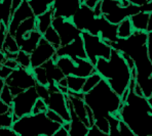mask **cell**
<instances>
[{
  "instance_id": "obj_49",
  "label": "cell",
  "mask_w": 152,
  "mask_h": 136,
  "mask_svg": "<svg viewBox=\"0 0 152 136\" xmlns=\"http://www.w3.org/2000/svg\"><path fill=\"white\" fill-rule=\"evenodd\" d=\"M81 2H82V3H84V2H86V0H81Z\"/></svg>"
},
{
  "instance_id": "obj_10",
  "label": "cell",
  "mask_w": 152,
  "mask_h": 136,
  "mask_svg": "<svg viewBox=\"0 0 152 136\" xmlns=\"http://www.w3.org/2000/svg\"><path fill=\"white\" fill-rule=\"evenodd\" d=\"M38 98H39V95H38L35 86L15 95L12 102L15 122L24 116L32 114L34 104Z\"/></svg>"
},
{
  "instance_id": "obj_42",
  "label": "cell",
  "mask_w": 152,
  "mask_h": 136,
  "mask_svg": "<svg viewBox=\"0 0 152 136\" xmlns=\"http://www.w3.org/2000/svg\"><path fill=\"white\" fill-rule=\"evenodd\" d=\"M148 34V38H147V46H148V51H149V56H150L152 61V31L147 32Z\"/></svg>"
},
{
  "instance_id": "obj_25",
  "label": "cell",
  "mask_w": 152,
  "mask_h": 136,
  "mask_svg": "<svg viewBox=\"0 0 152 136\" xmlns=\"http://www.w3.org/2000/svg\"><path fill=\"white\" fill-rule=\"evenodd\" d=\"M134 29L133 24H132L131 17H126L124 21H121L118 24V29H117V35L118 38H122V39H126V38L131 37L133 35Z\"/></svg>"
},
{
  "instance_id": "obj_15",
  "label": "cell",
  "mask_w": 152,
  "mask_h": 136,
  "mask_svg": "<svg viewBox=\"0 0 152 136\" xmlns=\"http://www.w3.org/2000/svg\"><path fill=\"white\" fill-rule=\"evenodd\" d=\"M33 15H35V13L33 12L31 5L29 4V1L28 0H24L20 4L19 7L12 13V20H10V26H8V33L10 35H12V36H15V31H17L18 27L20 26V24L25 21L26 19H28V17H33Z\"/></svg>"
},
{
  "instance_id": "obj_36",
  "label": "cell",
  "mask_w": 152,
  "mask_h": 136,
  "mask_svg": "<svg viewBox=\"0 0 152 136\" xmlns=\"http://www.w3.org/2000/svg\"><path fill=\"white\" fill-rule=\"evenodd\" d=\"M119 135L120 136H136L134 131L131 129V127L126 122L120 120L119 122Z\"/></svg>"
},
{
  "instance_id": "obj_26",
  "label": "cell",
  "mask_w": 152,
  "mask_h": 136,
  "mask_svg": "<svg viewBox=\"0 0 152 136\" xmlns=\"http://www.w3.org/2000/svg\"><path fill=\"white\" fill-rule=\"evenodd\" d=\"M67 77V87H68L69 91H73V92H82V88H83L84 82H86V78L79 77V76L74 75H69Z\"/></svg>"
},
{
  "instance_id": "obj_5",
  "label": "cell",
  "mask_w": 152,
  "mask_h": 136,
  "mask_svg": "<svg viewBox=\"0 0 152 136\" xmlns=\"http://www.w3.org/2000/svg\"><path fill=\"white\" fill-rule=\"evenodd\" d=\"M62 125L51 121L46 111L24 116L13 123L12 129L20 136H53Z\"/></svg>"
},
{
  "instance_id": "obj_45",
  "label": "cell",
  "mask_w": 152,
  "mask_h": 136,
  "mask_svg": "<svg viewBox=\"0 0 152 136\" xmlns=\"http://www.w3.org/2000/svg\"><path fill=\"white\" fill-rule=\"evenodd\" d=\"M126 1L131 2L133 4H137V5H144V4L148 3L151 0H126Z\"/></svg>"
},
{
  "instance_id": "obj_32",
  "label": "cell",
  "mask_w": 152,
  "mask_h": 136,
  "mask_svg": "<svg viewBox=\"0 0 152 136\" xmlns=\"http://www.w3.org/2000/svg\"><path fill=\"white\" fill-rule=\"evenodd\" d=\"M13 97H15V95L12 94V90H10V88L7 85L4 86V88L0 91V100L10 104V106H12Z\"/></svg>"
},
{
  "instance_id": "obj_46",
  "label": "cell",
  "mask_w": 152,
  "mask_h": 136,
  "mask_svg": "<svg viewBox=\"0 0 152 136\" xmlns=\"http://www.w3.org/2000/svg\"><path fill=\"white\" fill-rule=\"evenodd\" d=\"M23 1H24V0H12V9H13V12H15V10L19 7L20 4H21Z\"/></svg>"
},
{
  "instance_id": "obj_14",
  "label": "cell",
  "mask_w": 152,
  "mask_h": 136,
  "mask_svg": "<svg viewBox=\"0 0 152 136\" xmlns=\"http://www.w3.org/2000/svg\"><path fill=\"white\" fill-rule=\"evenodd\" d=\"M81 4V0H55L53 4V17H63L65 19L72 20Z\"/></svg>"
},
{
  "instance_id": "obj_28",
  "label": "cell",
  "mask_w": 152,
  "mask_h": 136,
  "mask_svg": "<svg viewBox=\"0 0 152 136\" xmlns=\"http://www.w3.org/2000/svg\"><path fill=\"white\" fill-rule=\"evenodd\" d=\"M43 38L48 40L51 45L57 48V49L62 46L61 38H60L59 33L57 32V30H56L53 26H50V28L45 31V33H43Z\"/></svg>"
},
{
  "instance_id": "obj_22",
  "label": "cell",
  "mask_w": 152,
  "mask_h": 136,
  "mask_svg": "<svg viewBox=\"0 0 152 136\" xmlns=\"http://www.w3.org/2000/svg\"><path fill=\"white\" fill-rule=\"evenodd\" d=\"M36 17H37V30L43 34L50 26H53V17H53V6H50L45 12L37 15Z\"/></svg>"
},
{
  "instance_id": "obj_4",
  "label": "cell",
  "mask_w": 152,
  "mask_h": 136,
  "mask_svg": "<svg viewBox=\"0 0 152 136\" xmlns=\"http://www.w3.org/2000/svg\"><path fill=\"white\" fill-rule=\"evenodd\" d=\"M83 100L93 111L95 121L108 118L111 115H117L124 104L121 96L111 88L105 79H102L91 91L84 93Z\"/></svg>"
},
{
  "instance_id": "obj_21",
  "label": "cell",
  "mask_w": 152,
  "mask_h": 136,
  "mask_svg": "<svg viewBox=\"0 0 152 136\" xmlns=\"http://www.w3.org/2000/svg\"><path fill=\"white\" fill-rule=\"evenodd\" d=\"M149 17H150V12H140L135 13L131 17V21L133 24V27L135 30L147 32L149 24Z\"/></svg>"
},
{
  "instance_id": "obj_23",
  "label": "cell",
  "mask_w": 152,
  "mask_h": 136,
  "mask_svg": "<svg viewBox=\"0 0 152 136\" xmlns=\"http://www.w3.org/2000/svg\"><path fill=\"white\" fill-rule=\"evenodd\" d=\"M20 45L18 43L17 39L15 36L10 35V33H7L4 41L1 43V47H0V52H12V53H18L20 51Z\"/></svg>"
},
{
  "instance_id": "obj_47",
  "label": "cell",
  "mask_w": 152,
  "mask_h": 136,
  "mask_svg": "<svg viewBox=\"0 0 152 136\" xmlns=\"http://www.w3.org/2000/svg\"><path fill=\"white\" fill-rule=\"evenodd\" d=\"M152 31V12H150V17H149V24H148V30L147 32Z\"/></svg>"
},
{
  "instance_id": "obj_35",
  "label": "cell",
  "mask_w": 152,
  "mask_h": 136,
  "mask_svg": "<svg viewBox=\"0 0 152 136\" xmlns=\"http://www.w3.org/2000/svg\"><path fill=\"white\" fill-rule=\"evenodd\" d=\"M48 110V103L44 101L42 98H38L36 100L34 104V108H33V111L32 114H38V113H42V111H46Z\"/></svg>"
},
{
  "instance_id": "obj_40",
  "label": "cell",
  "mask_w": 152,
  "mask_h": 136,
  "mask_svg": "<svg viewBox=\"0 0 152 136\" xmlns=\"http://www.w3.org/2000/svg\"><path fill=\"white\" fill-rule=\"evenodd\" d=\"M0 134L5 135H18L17 132L12 129V127H0Z\"/></svg>"
},
{
  "instance_id": "obj_19",
  "label": "cell",
  "mask_w": 152,
  "mask_h": 136,
  "mask_svg": "<svg viewBox=\"0 0 152 136\" xmlns=\"http://www.w3.org/2000/svg\"><path fill=\"white\" fill-rule=\"evenodd\" d=\"M36 29H37L36 15L28 17V19H26L24 22H22V23L20 24V26L18 27L17 31H15V35L19 45H21L24 37H25L29 32H31V31H33V30H36Z\"/></svg>"
},
{
  "instance_id": "obj_48",
  "label": "cell",
  "mask_w": 152,
  "mask_h": 136,
  "mask_svg": "<svg viewBox=\"0 0 152 136\" xmlns=\"http://www.w3.org/2000/svg\"><path fill=\"white\" fill-rule=\"evenodd\" d=\"M148 101H149V103H150V106H151V108H152V94H151L150 97H148Z\"/></svg>"
},
{
  "instance_id": "obj_24",
  "label": "cell",
  "mask_w": 152,
  "mask_h": 136,
  "mask_svg": "<svg viewBox=\"0 0 152 136\" xmlns=\"http://www.w3.org/2000/svg\"><path fill=\"white\" fill-rule=\"evenodd\" d=\"M0 4H1V22L8 28L13 13L12 0H0Z\"/></svg>"
},
{
  "instance_id": "obj_18",
  "label": "cell",
  "mask_w": 152,
  "mask_h": 136,
  "mask_svg": "<svg viewBox=\"0 0 152 136\" xmlns=\"http://www.w3.org/2000/svg\"><path fill=\"white\" fill-rule=\"evenodd\" d=\"M43 38V34L41 32L37 30H33L31 32H29L28 34L24 37L23 41H22L21 45H20V48L21 50H24L27 53H32L33 50L38 46L40 40Z\"/></svg>"
},
{
  "instance_id": "obj_1",
  "label": "cell",
  "mask_w": 152,
  "mask_h": 136,
  "mask_svg": "<svg viewBox=\"0 0 152 136\" xmlns=\"http://www.w3.org/2000/svg\"><path fill=\"white\" fill-rule=\"evenodd\" d=\"M147 38V32L135 30L131 37L126 39L118 38L115 42L109 44L134 61L137 72L136 82L142 89L144 96L148 98L152 94V61L149 56Z\"/></svg>"
},
{
  "instance_id": "obj_2",
  "label": "cell",
  "mask_w": 152,
  "mask_h": 136,
  "mask_svg": "<svg viewBox=\"0 0 152 136\" xmlns=\"http://www.w3.org/2000/svg\"><path fill=\"white\" fill-rule=\"evenodd\" d=\"M135 85L133 78L126 100L119 110L120 120L131 127L136 136H152V108L147 97L136 92Z\"/></svg>"
},
{
  "instance_id": "obj_33",
  "label": "cell",
  "mask_w": 152,
  "mask_h": 136,
  "mask_svg": "<svg viewBox=\"0 0 152 136\" xmlns=\"http://www.w3.org/2000/svg\"><path fill=\"white\" fill-rule=\"evenodd\" d=\"M35 88H36L37 93H38V95H39L40 98H42L44 101L46 102V103H48V98H50V91L48 86L37 83L36 86H35Z\"/></svg>"
},
{
  "instance_id": "obj_16",
  "label": "cell",
  "mask_w": 152,
  "mask_h": 136,
  "mask_svg": "<svg viewBox=\"0 0 152 136\" xmlns=\"http://www.w3.org/2000/svg\"><path fill=\"white\" fill-rule=\"evenodd\" d=\"M57 54L60 56H69L75 59V57H81V59H88V55L84 48L83 38L82 35L76 38L72 42L66 45H62L57 49Z\"/></svg>"
},
{
  "instance_id": "obj_20",
  "label": "cell",
  "mask_w": 152,
  "mask_h": 136,
  "mask_svg": "<svg viewBox=\"0 0 152 136\" xmlns=\"http://www.w3.org/2000/svg\"><path fill=\"white\" fill-rule=\"evenodd\" d=\"M42 66L45 68L46 74H48V85H53V84H57L58 82H60L64 77H66L63 71L57 66V62L53 61V59H50L48 61H46Z\"/></svg>"
},
{
  "instance_id": "obj_9",
  "label": "cell",
  "mask_w": 152,
  "mask_h": 136,
  "mask_svg": "<svg viewBox=\"0 0 152 136\" xmlns=\"http://www.w3.org/2000/svg\"><path fill=\"white\" fill-rule=\"evenodd\" d=\"M5 83L10 88L12 94L17 95L31 87L36 86L37 82L33 75L32 69L28 70L23 67H18L5 79Z\"/></svg>"
},
{
  "instance_id": "obj_3",
  "label": "cell",
  "mask_w": 152,
  "mask_h": 136,
  "mask_svg": "<svg viewBox=\"0 0 152 136\" xmlns=\"http://www.w3.org/2000/svg\"><path fill=\"white\" fill-rule=\"evenodd\" d=\"M95 67L97 72L102 76L103 79L108 82L111 88L118 95L122 96V94L129 89L133 75L121 52L113 48L110 59L99 57Z\"/></svg>"
},
{
  "instance_id": "obj_38",
  "label": "cell",
  "mask_w": 152,
  "mask_h": 136,
  "mask_svg": "<svg viewBox=\"0 0 152 136\" xmlns=\"http://www.w3.org/2000/svg\"><path fill=\"white\" fill-rule=\"evenodd\" d=\"M88 136H109V134L103 132V131L97 126V125L94 124V125H91V126L89 127Z\"/></svg>"
},
{
  "instance_id": "obj_8",
  "label": "cell",
  "mask_w": 152,
  "mask_h": 136,
  "mask_svg": "<svg viewBox=\"0 0 152 136\" xmlns=\"http://www.w3.org/2000/svg\"><path fill=\"white\" fill-rule=\"evenodd\" d=\"M57 66L63 71L65 76L74 75L86 78L97 72L93 62L89 61L88 59L81 57L72 59L69 56H60L57 61Z\"/></svg>"
},
{
  "instance_id": "obj_13",
  "label": "cell",
  "mask_w": 152,
  "mask_h": 136,
  "mask_svg": "<svg viewBox=\"0 0 152 136\" xmlns=\"http://www.w3.org/2000/svg\"><path fill=\"white\" fill-rule=\"evenodd\" d=\"M56 53L57 48L53 47L46 39L42 38L38 46L31 53V69L44 64L46 61L53 59Z\"/></svg>"
},
{
  "instance_id": "obj_37",
  "label": "cell",
  "mask_w": 152,
  "mask_h": 136,
  "mask_svg": "<svg viewBox=\"0 0 152 136\" xmlns=\"http://www.w3.org/2000/svg\"><path fill=\"white\" fill-rule=\"evenodd\" d=\"M46 115H48V117L53 122H57V123H60L61 125H64L66 123L65 120L61 117V115H59L57 111H55L53 110H50V109H48V110L46 111Z\"/></svg>"
},
{
  "instance_id": "obj_17",
  "label": "cell",
  "mask_w": 152,
  "mask_h": 136,
  "mask_svg": "<svg viewBox=\"0 0 152 136\" xmlns=\"http://www.w3.org/2000/svg\"><path fill=\"white\" fill-rule=\"evenodd\" d=\"M67 103H68L69 111H70V116H71L69 136H88L89 127L76 115L69 97H67Z\"/></svg>"
},
{
  "instance_id": "obj_43",
  "label": "cell",
  "mask_w": 152,
  "mask_h": 136,
  "mask_svg": "<svg viewBox=\"0 0 152 136\" xmlns=\"http://www.w3.org/2000/svg\"><path fill=\"white\" fill-rule=\"evenodd\" d=\"M53 136H69V131L62 125L57 131H56L55 135Z\"/></svg>"
},
{
  "instance_id": "obj_6",
  "label": "cell",
  "mask_w": 152,
  "mask_h": 136,
  "mask_svg": "<svg viewBox=\"0 0 152 136\" xmlns=\"http://www.w3.org/2000/svg\"><path fill=\"white\" fill-rule=\"evenodd\" d=\"M140 12H152V0L144 5L129 3L122 5L121 0H102V14L113 24H118L126 17Z\"/></svg>"
},
{
  "instance_id": "obj_12",
  "label": "cell",
  "mask_w": 152,
  "mask_h": 136,
  "mask_svg": "<svg viewBox=\"0 0 152 136\" xmlns=\"http://www.w3.org/2000/svg\"><path fill=\"white\" fill-rule=\"evenodd\" d=\"M53 27L59 33L61 38L62 45H66L75 40L76 38L80 37L82 35V31H80L72 20L65 19L63 17H53Z\"/></svg>"
},
{
  "instance_id": "obj_11",
  "label": "cell",
  "mask_w": 152,
  "mask_h": 136,
  "mask_svg": "<svg viewBox=\"0 0 152 136\" xmlns=\"http://www.w3.org/2000/svg\"><path fill=\"white\" fill-rule=\"evenodd\" d=\"M50 91V98L48 101V106L50 110L57 111L59 115L65 120V122L71 121L70 111H69L68 103H67V97L68 94H65L59 89L57 84L53 85H48Z\"/></svg>"
},
{
  "instance_id": "obj_29",
  "label": "cell",
  "mask_w": 152,
  "mask_h": 136,
  "mask_svg": "<svg viewBox=\"0 0 152 136\" xmlns=\"http://www.w3.org/2000/svg\"><path fill=\"white\" fill-rule=\"evenodd\" d=\"M103 79L102 76L98 72L94 73V74L89 75L88 77L86 78V82H84L83 88H82V92L86 93L88 91H91L93 88H95L96 86L99 84V82Z\"/></svg>"
},
{
  "instance_id": "obj_30",
  "label": "cell",
  "mask_w": 152,
  "mask_h": 136,
  "mask_svg": "<svg viewBox=\"0 0 152 136\" xmlns=\"http://www.w3.org/2000/svg\"><path fill=\"white\" fill-rule=\"evenodd\" d=\"M33 75H34L35 79H36V82L39 84H42V85H46L48 86V74H46V70L43 66L40 67H36V68L32 69Z\"/></svg>"
},
{
  "instance_id": "obj_39",
  "label": "cell",
  "mask_w": 152,
  "mask_h": 136,
  "mask_svg": "<svg viewBox=\"0 0 152 136\" xmlns=\"http://www.w3.org/2000/svg\"><path fill=\"white\" fill-rule=\"evenodd\" d=\"M13 69L10 68V67H6L4 64H0V78L5 80L10 74L12 73Z\"/></svg>"
},
{
  "instance_id": "obj_31",
  "label": "cell",
  "mask_w": 152,
  "mask_h": 136,
  "mask_svg": "<svg viewBox=\"0 0 152 136\" xmlns=\"http://www.w3.org/2000/svg\"><path fill=\"white\" fill-rule=\"evenodd\" d=\"M15 61H18L20 67H23L25 69L30 70L31 69V54L30 53H27L24 50H21L18 52L17 57H15Z\"/></svg>"
},
{
  "instance_id": "obj_41",
  "label": "cell",
  "mask_w": 152,
  "mask_h": 136,
  "mask_svg": "<svg viewBox=\"0 0 152 136\" xmlns=\"http://www.w3.org/2000/svg\"><path fill=\"white\" fill-rule=\"evenodd\" d=\"M4 64V66H6V67H10V68H12V69H17L18 67H20L19 66V64H18V61H15V59H7L5 61L3 62V64Z\"/></svg>"
},
{
  "instance_id": "obj_7",
  "label": "cell",
  "mask_w": 152,
  "mask_h": 136,
  "mask_svg": "<svg viewBox=\"0 0 152 136\" xmlns=\"http://www.w3.org/2000/svg\"><path fill=\"white\" fill-rule=\"evenodd\" d=\"M84 48L88 59L94 64H97L99 57L109 59L112 52V46L103 40L100 35H94L88 32H82Z\"/></svg>"
},
{
  "instance_id": "obj_27",
  "label": "cell",
  "mask_w": 152,
  "mask_h": 136,
  "mask_svg": "<svg viewBox=\"0 0 152 136\" xmlns=\"http://www.w3.org/2000/svg\"><path fill=\"white\" fill-rule=\"evenodd\" d=\"M28 1L35 15L37 17V15L45 12L50 6H53L55 0H28Z\"/></svg>"
},
{
  "instance_id": "obj_34",
  "label": "cell",
  "mask_w": 152,
  "mask_h": 136,
  "mask_svg": "<svg viewBox=\"0 0 152 136\" xmlns=\"http://www.w3.org/2000/svg\"><path fill=\"white\" fill-rule=\"evenodd\" d=\"M13 123H15L13 114H0V127H12Z\"/></svg>"
},
{
  "instance_id": "obj_44",
  "label": "cell",
  "mask_w": 152,
  "mask_h": 136,
  "mask_svg": "<svg viewBox=\"0 0 152 136\" xmlns=\"http://www.w3.org/2000/svg\"><path fill=\"white\" fill-rule=\"evenodd\" d=\"M100 1H102V0H86L84 3H86L88 6H89L91 8H94Z\"/></svg>"
}]
</instances>
